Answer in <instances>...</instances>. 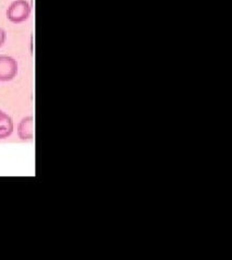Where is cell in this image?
<instances>
[{
    "mask_svg": "<svg viewBox=\"0 0 232 260\" xmlns=\"http://www.w3.org/2000/svg\"><path fill=\"white\" fill-rule=\"evenodd\" d=\"M31 5L27 0H14L8 7L7 18L14 24L25 22L31 15Z\"/></svg>",
    "mask_w": 232,
    "mask_h": 260,
    "instance_id": "1",
    "label": "cell"
},
{
    "mask_svg": "<svg viewBox=\"0 0 232 260\" xmlns=\"http://www.w3.org/2000/svg\"><path fill=\"white\" fill-rule=\"evenodd\" d=\"M17 60L10 56L0 55V82L12 81L18 74Z\"/></svg>",
    "mask_w": 232,
    "mask_h": 260,
    "instance_id": "2",
    "label": "cell"
},
{
    "mask_svg": "<svg viewBox=\"0 0 232 260\" xmlns=\"http://www.w3.org/2000/svg\"><path fill=\"white\" fill-rule=\"evenodd\" d=\"M18 136L21 141H32L34 139V118L32 116L23 118L20 121Z\"/></svg>",
    "mask_w": 232,
    "mask_h": 260,
    "instance_id": "3",
    "label": "cell"
},
{
    "mask_svg": "<svg viewBox=\"0 0 232 260\" xmlns=\"http://www.w3.org/2000/svg\"><path fill=\"white\" fill-rule=\"evenodd\" d=\"M14 125L12 118L3 111H0V140L8 139L13 133Z\"/></svg>",
    "mask_w": 232,
    "mask_h": 260,
    "instance_id": "4",
    "label": "cell"
},
{
    "mask_svg": "<svg viewBox=\"0 0 232 260\" xmlns=\"http://www.w3.org/2000/svg\"><path fill=\"white\" fill-rule=\"evenodd\" d=\"M6 38H7L6 30L4 28L0 27V48H2L3 46H4V44L6 43Z\"/></svg>",
    "mask_w": 232,
    "mask_h": 260,
    "instance_id": "5",
    "label": "cell"
}]
</instances>
